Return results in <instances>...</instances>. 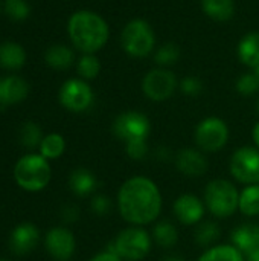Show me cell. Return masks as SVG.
Listing matches in <instances>:
<instances>
[{"label":"cell","mask_w":259,"mask_h":261,"mask_svg":"<svg viewBox=\"0 0 259 261\" xmlns=\"http://www.w3.org/2000/svg\"><path fill=\"white\" fill-rule=\"evenodd\" d=\"M205 205L215 217H231L240 206V193L232 182L226 179H215L206 187Z\"/></svg>","instance_id":"cell-3"},{"label":"cell","mask_w":259,"mask_h":261,"mask_svg":"<svg viewBox=\"0 0 259 261\" xmlns=\"http://www.w3.org/2000/svg\"><path fill=\"white\" fill-rule=\"evenodd\" d=\"M180 90L188 96H198L203 92V83L197 76H186L179 83Z\"/></svg>","instance_id":"cell-33"},{"label":"cell","mask_w":259,"mask_h":261,"mask_svg":"<svg viewBox=\"0 0 259 261\" xmlns=\"http://www.w3.org/2000/svg\"><path fill=\"white\" fill-rule=\"evenodd\" d=\"M180 58V47L176 43H165L162 44L154 55V61L159 66H172Z\"/></svg>","instance_id":"cell-28"},{"label":"cell","mask_w":259,"mask_h":261,"mask_svg":"<svg viewBox=\"0 0 259 261\" xmlns=\"http://www.w3.org/2000/svg\"><path fill=\"white\" fill-rule=\"evenodd\" d=\"M92 211L96 216H107L111 211V200L104 194L95 196L92 200Z\"/></svg>","instance_id":"cell-34"},{"label":"cell","mask_w":259,"mask_h":261,"mask_svg":"<svg viewBox=\"0 0 259 261\" xmlns=\"http://www.w3.org/2000/svg\"><path fill=\"white\" fill-rule=\"evenodd\" d=\"M198 261H244V255L231 245H221L206 251Z\"/></svg>","instance_id":"cell-25"},{"label":"cell","mask_w":259,"mask_h":261,"mask_svg":"<svg viewBox=\"0 0 259 261\" xmlns=\"http://www.w3.org/2000/svg\"><path fill=\"white\" fill-rule=\"evenodd\" d=\"M125 150H127V154L134 159V161H140L143 158H147L148 154V145H147V141L143 142H134V144H128L125 145Z\"/></svg>","instance_id":"cell-35"},{"label":"cell","mask_w":259,"mask_h":261,"mask_svg":"<svg viewBox=\"0 0 259 261\" xmlns=\"http://www.w3.org/2000/svg\"><path fill=\"white\" fill-rule=\"evenodd\" d=\"M238 210L247 216L253 217L259 214V184L258 185H249L240 193V206Z\"/></svg>","instance_id":"cell-24"},{"label":"cell","mask_w":259,"mask_h":261,"mask_svg":"<svg viewBox=\"0 0 259 261\" xmlns=\"http://www.w3.org/2000/svg\"><path fill=\"white\" fill-rule=\"evenodd\" d=\"M29 92L27 83L20 76L0 78V106H12L21 102Z\"/></svg>","instance_id":"cell-16"},{"label":"cell","mask_w":259,"mask_h":261,"mask_svg":"<svg viewBox=\"0 0 259 261\" xmlns=\"http://www.w3.org/2000/svg\"><path fill=\"white\" fill-rule=\"evenodd\" d=\"M60 102L70 112H84L93 102L92 87L82 80H69L60 89Z\"/></svg>","instance_id":"cell-11"},{"label":"cell","mask_w":259,"mask_h":261,"mask_svg":"<svg viewBox=\"0 0 259 261\" xmlns=\"http://www.w3.org/2000/svg\"><path fill=\"white\" fill-rule=\"evenodd\" d=\"M72 44L84 54H95L102 49L108 40L107 21L92 11L75 12L67 24Z\"/></svg>","instance_id":"cell-2"},{"label":"cell","mask_w":259,"mask_h":261,"mask_svg":"<svg viewBox=\"0 0 259 261\" xmlns=\"http://www.w3.org/2000/svg\"><path fill=\"white\" fill-rule=\"evenodd\" d=\"M258 112H259V101H258Z\"/></svg>","instance_id":"cell-42"},{"label":"cell","mask_w":259,"mask_h":261,"mask_svg":"<svg viewBox=\"0 0 259 261\" xmlns=\"http://www.w3.org/2000/svg\"><path fill=\"white\" fill-rule=\"evenodd\" d=\"M221 236V229L217 222H203L195 229V242L202 248L212 246Z\"/></svg>","instance_id":"cell-26"},{"label":"cell","mask_w":259,"mask_h":261,"mask_svg":"<svg viewBox=\"0 0 259 261\" xmlns=\"http://www.w3.org/2000/svg\"><path fill=\"white\" fill-rule=\"evenodd\" d=\"M46 63L58 70H64L73 63V52L64 44H53L46 50Z\"/></svg>","instance_id":"cell-22"},{"label":"cell","mask_w":259,"mask_h":261,"mask_svg":"<svg viewBox=\"0 0 259 261\" xmlns=\"http://www.w3.org/2000/svg\"><path fill=\"white\" fill-rule=\"evenodd\" d=\"M176 167L180 173L189 177H202L209 165L205 154L195 148H183L176 154Z\"/></svg>","instance_id":"cell-14"},{"label":"cell","mask_w":259,"mask_h":261,"mask_svg":"<svg viewBox=\"0 0 259 261\" xmlns=\"http://www.w3.org/2000/svg\"><path fill=\"white\" fill-rule=\"evenodd\" d=\"M232 246L243 255H250L259 251V226L255 223H244L232 232Z\"/></svg>","instance_id":"cell-17"},{"label":"cell","mask_w":259,"mask_h":261,"mask_svg":"<svg viewBox=\"0 0 259 261\" xmlns=\"http://www.w3.org/2000/svg\"><path fill=\"white\" fill-rule=\"evenodd\" d=\"M153 240L165 249L172 248V246H176V243L179 240L177 228L171 222L162 220V222L156 223V226L153 229Z\"/></svg>","instance_id":"cell-23"},{"label":"cell","mask_w":259,"mask_h":261,"mask_svg":"<svg viewBox=\"0 0 259 261\" xmlns=\"http://www.w3.org/2000/svg\"><path fill=\"white\" fill-rule=\"evenodd\" d=\"M26 61V52L18 43L6 41L0 44V67L17 70L23 67Z\"/></svg>","instance_id":"cell-18"},{"label":"cell","mask_w":259,"mask_h":261,"mask_svg":"<svg viewBox=\"0 0 259 261\" xmlns=\"http://www.w3.org/2000/svg\"><path fill=\"white\" fill-rule=\"evenodd\" d=\"M76 67H78V73L85 80L96 78L99 75V70H101L99 60L93 54H85L84 57H81Z\"/></svg>","instance_id":"cell-29"},{"label":"cell","mask_w":259,"mask_h":261,"mask_svg":"<svg viewBox=\"0 0 259 261\" xmlns=\"http://www.w3.org/2000/svg\"><path fill=\"white\" fill-rule=\"evenodd\" d=\"M121 43L124 50L131 57H147L156 44V35L151 24L147 20H130L121 34Z\"/></svg>","instance_id":"cell-5"},{"label":"cell","mask_w":259,"mask_h":261,"mask_svg":"<svg viewBox=\"0 0 259 261\" xmlns=\"http://www.w3.org/2000/svg\"><path fill=\"white\" fill-rule=\"evenodd\" d=\"M237 90L238 93L244 96L255 95L259 90V80L255 73H244L237 81Z\"/></svg>","instance_id":"cell-32"},{"label":"cell","mask_w":259,"mask_h":261,"mask_svg":"<svg viewBox=\"0 0 259 261\" xmlns=\"http://www.w3.org/2000/svg\"><path fill=\"white\" fill-rule=\"evenodd\" d=\"M0 261H5V260H0Z\"/></svg>","instance_id":"cell-43"},{"label":"cell","mask_w":259,"mask_h":261,"mask_svg":"<svg viewBox=\"0 0 259 261\" xmlns=\"http://www.w3.org/2000/svg\"><path fill=\"white\" fill-rule=\"evenodd\" d=\"M66 148V142L64 138L58 133H52L47 135L46 138H43L41 144H40V151L41 156L46 159H56L64 153Z\"/></svg>","instance_id":"cell-27"},{"label":"cell","mask_w":259,"mask_h":261,"mask_svg":"<svg viewBox=\"0 0 259 261\" xmlns=\"http://www.w3.org/2000/svg\"><path fill=\"white\" fill-rule=\"evenodd\" d=\"M174 214L180 223L191 226L203 219L205 205L194 194H182L174 202Z\"/></svg>","instance_id":"cell-13"},{"label":"cell","mask_w":259,"mask_h":261,"mask_svg":"<svg viewBox=\"0 0 259 261\" xmlns=\"http://www.w3.org/2000/svg\"><path fill=\"white\" fill-rule=\"evenodd\" d=\"M14 177L23 190L40 191L50 180V167L41 154H27L17 162Z\"/></svg>","instance_id":"cell-4"},{"label":"cell","mask_w":259,"mask_h":261,"mask_svg":"<svg viewBox=\"0 0 259 261\" xmlns=\"http://www.w3.org/2000/svg\"><path fill=\"white\" fill-rule=\"evenodd\" d=\"M238 58L249 67L259 66V32H249L238 44Z\"/></svg>","instance_id":"cell-19"},{"label":"cell","mask_w":259,"mask_h":261,"mask_svg":"<svg viewBox=\"0 0 259 261\" xmlns=\"http://www.w3.org/2000/svg\"><path fill=\"white\" fill-rule=\"evenodd\" d=\"M90 261H122V258L119 255H116L114 252H111V251H105L102 254H98Z\"/></svg>","instance_id":"cell-37"},{"label":"cell","mask_w":259,"mask_h":261,"mask_svg":"<svg viewBox=\"0 0 259 261\" xmlns=\"http://www.w3.org/2000/svg\"><path fill=\"white\" fill-rule=\"evenodd\" d=\"M118 208L122 219L131 225L154 222L162 210V196L157 185L147 177H131L119 190Z\"/></svg>","instance_id":"cell-1"},{"label":"cell","mask_w":259,"mask_h":261,"mask_svg":"<svg viewBox=\"0 0 259 261\" xmlns=\"http://www.w3.org/2000/svg\"><path fill=\"white\" fill-rule=\"evenodd\" d=\"M229 139V128L220 118L211 116L203 119L195 128V142L200 150L215 153L221 150Z\"/></svg>","instance_id":"cell-8"},{"label":"cell","mask_w":259,"mask_h":261,"mask_svg":"<svg viewBox=\"0 0 259 261\" xmlns=\"http://www.w3.org/2000/svg\"><path fill=\"white\" fill-rule=\"evenodd\" d=\"M96 177L93 176V173H90L85 168H78L70 174L69 179V185L70 190L78 194V196H89L95 191L96 188Z\"/></svg>","instance_id":"cell-21"},{"label":"cell","mask_w":259,"mask_h":261,"mask_svg":"<svg viewBox=\"0 0 259 261\" xmlns=\"http://www.w3.org/2000/svg\"><path fill=\"white\" fill-rule=\"evenodd\" d=\"M40 234L38 229L32 223H21L18 225L11 236V249L17 255L29 254L35 249L38 243Z\"/></svg>","instance_id":"cell-15"},{"label":"cell","mask_w":259,"mask_h":261,"mask_svg":"<svg viewBox=\"0 0 259 261\" xmlns=\"http://www.w3.org/2000/svg\"><path fill=\"white\" fill-rule=\"evenodd\" d=\"M179 83L176 75L168 69H153L142 80V90L151 101H166L176 92Z\"/></svg>","instance_id":"cell-10"},{"label":"cell","mask_w":259,"mask_h":261,"mask_svg":"<svg viewBox=\"0 0 259 261\" xmlns=\"http://www.w3.org/2000/svg\"><path fill=\"white\" fill-rule=\"evenodd\" d=\"M150 234L142 228H127L118 234L108 251L119 255L122 260L139 261L143 260L151 249Z\"/></svg>","instance_id":"cell-6"},{"label":"cell","mask_w":259,"mask_h":261,"mask_svg":"<svg viewBox=\"0 0 259 261\" xmlns=\"http://www.w3.org/2000/svg\"><path fill=\"white\" fill-rule=\"evenodd\" d=\"M162 261H186L183 257L180 255H168V257H163Z\"/></svg>","instance_id":"cell-39"},{"label":"cell","mask_w":259,"mask_h":261,"mask_svg":"<svg viewBox=\"0 0 259 261\" xmlns=\"http://www.w3.org/2000/svg\"><path fill=\"white\" fill-rule=\"evenodd\" d=\"M43 141L41 128L35 122H26L21 128V142L27 148H35L40 147Z\"/></svg>","instance_id":"cell-31"},{"label":"cell","mask_w":259,"mask_h":261,"mask_svg":"<svg viewBox=\"0 0 259 261\" xmlns=\"http://www.w3.org/2000/svg\"><path fill=\"white\" fill-rule=\"evenodd\" d=\"M253 73H255V75L258 76V80H259V66H258V67H255V69H253Z\"/></svg>","instance_id":"cell-41"},{"label":"cell","mask_w":259,"mask_h":261,"mask_svg":"<svg viewBox=\"0 0 259 261\" xmlns=\"http://www.w3.org/2000/svg\"><path fill=\"white\" fill-rule=\"evenodd\" d=\"M246 261H259V251L258 252H255V254L247 255V260Z\"/></svg>","instance_id":"cell-40"},{"label":"cell","mask_w":259,"mask_h":261,"mask_svg":"<svg viewBox=\"0 0 259 261\" xmlns=\"http://www.w3.org/2000/svg\"><path fill=\"white\" fill-rule=\"evenodd\" d=\"M78 217H79L78 208H75V206H66V208L63 210V219H64L66 222L72 223V222L78 220Z\"/></svg>","instance_id":"cell-36"},{"label":"cell","mask_w":259,"mask_h":261,"mask_svg":"<svg viewBox=\"0 0 259 261\" xmlns=\"http://www.w3.org/2000/svg\"><path fill=\"white\" fill-rule=\"evenodd\" d=\"M231 173L232 176L247 185L259 184V151L253 147L238 148L231 159Z\"/></svg>","instance_id":"cell-9"},{"label":"cell","mask_w":259,"mask_h":261,"mask_svg":"<svg viewBox=\"0 0 259 261\" xmlns=\"http://www.w3.org/2000/svg\"><path fill=\"white\" fill-rule=\"evenodd\" d=\"M203 12L215 21H229L235 14L234 0H202Z\"/></svg>","instance_id":"cell-20"},{"label":"cell","mask_w":259,"mask_h":261,"mask_svg":"<svg viewBox=\"0 0 259 261\" xmlns=\"http://www.w3.org/2000/svg\"><path fill=\"white\" fill-rule=\"evenodd\" d=\"M5 12L15 21H21L29 17L31 6L26 0H5Z\"/></svg>","instance_id":"cell-30"},{"label":"cell","mask_w":259,"mask_h":261,"mask_svg":"<svg viewBox=\"0 0 259 261\" xmlns=\"http://www.w3.org/2000/svg\"><path fill=\"white\" fill-rule=\"evenodd\" d=\"M46 249L56 261H67L75 252L73 234L66 228H53L46 236Z\"/></svg>","instance_id":"cell-12"},{"label":"cell","mask_w":259,"mask_h":261,"mask_svg":"<svg viewBox=\"0 0 259 261\" xmlns=\"http://www.w3.org/2000/svg\"><path fill=\"white\" fill-rule=\"evenodd\" d=\"M150 128V119L140 112H124L113 122L114 136L125 145L147 141Z\"/></svg>","instance_id":"cell-7"},{"label":"cell","mask_w":259,"mask_h":261,"mask_svg":"<svg viewBox=\"0 0 259 261\" xmlns=\"http://www.w3.org/2000/svg\"><path fill=\"white\" fill-rule=\"evenodd\" d=\"M252 135H253V141L256 142V145H258V148H259V122L255 125V127H253Z\"/></svg>","instance_id":"cell-38"}]
</instances>
